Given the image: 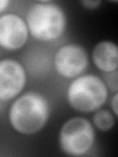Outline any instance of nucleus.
<instances>
[{
    "label": "nucleus",
    "instance_id": "1",
    "mask_svg": "<svg viewBox=\"0 0 118 157\" xmlns=\"http://www.w3.org/2000/svg\"><path fill=\"white\" fill-rule=\"evenodd\" d=\"M50 113L46 98L37 92H27L19 96L10 106V125L19 134L34 135L46 125Z\"/></svg>",
    "mask_w": 118,
    "mask_h": 157
},
{
    "label": "nucleus",
    "instance_id": "2",
    "mask_svg": "<svg viewBox=\"0 0 118 157\" xmlns=\"http://www.w3.org/2000/svg\"><path fill=\"white\" fill-rule=\"evenodd\" d=\"M29 33L37 40L51 42L64 33L67 17L62 7L53 2H37L29 8L26 15Z\"/></svg>",
    "mask_w": 118,
    "mask_h": 157
},
{
    "label": "nucleus",
    "instance_id": "3",
    "mask_svg": "<svg viewBox=\"0 0 118 157\" xmlns=\"http://www.w3.org/2000/svg\"><path fill=\"white\" fill-rule=\"evenodd\" d=\"M108 97V90L102 78L96 75H81L67 88V101L73 109L91 113L100 109Z\"/></svg>",
    "mask_w": 118,
    "mask_h": 157
},
{
    "label": "nucleus",
    "instance_id": "4",
    "mask_svg": "<svg viewBox=\"0 0 118 157\" xmlns=\"http://www.w3.org/2000/svg\"><path fill=\"white\" fill-rule=\"evenodd\" d=\"M96 132L92 123L83 117L69 119L59 132L61 150L70 156H82L92 148Z\"/></svg>",
    "mask_w": 118,
    "mask_h": 157
},
{
    "label": "nucleus",
    "instance_id": "5",
    "mask_svg": "<svg viewBox=\"0 0 118 157\" xmlns=\"http://www.w3.org/2000/svg\"><path fill=\"white\" fill-rule=\"evenodd\" d=\"M53 64L58 75L66 78H75L88 68V55L82 45L68 43L56 51Z\"/></svg>",
    "mask_w": 118,
    "mask_h": 157
},
{
    "label": "nucleus",
    "instance_id": "6",
    "mask_svg": "<svg viewBox=\"0 0 118 157\" xmlns=\"http://www.w3.org/2000/svg\"><path fill=\"white\" fill-rule=\"evenodd\" d=\"M27 82V74L23 65L14 59L0 60V100L9 101L17 97Z\"/></svg>",
    "mask_w": 118,
    "mask_h": 157
},
{
    "label": "nucleus",
    "instance_id": "7",
    "mask_svg": "<svg viewBox=\"0 0 118 157\" xmlns=\"http://www.w3.org/2000/svg\"><path fill=\"white\" fill-rule=\"evenodd\" d=\"M26 21L17 14L6 13L0 16V47L8 51L21 49L29 38Z\"/></svg>",
    "mask_w": 118,
    "mask_h": 157
},
{
    "label": "nucleus",
    "instance_id": "8",
    "mask_svg": "<svg viewBox=\"0 0 118 157\" xmlns=\"http://www.w3.org/2000/svg\"><path fill=\"white\" fill-rule=\"evenodd\" d=\"M92 62L96 67L103 73H110L117 70L118 49L112 41H100L95 46L92 53Z\"/></svg>",
    "mask_w": 118,
    "mask_h": 157
},
{
    "label": "nucleus",
    "instance_id": "9",
    "mask_svg": "<svg viewBox=\"0 0 118 157\" xmlns=\"http://www.w3.org/2000/svg\"><path fill=\"white\" fill-rule=\"evenodd\" d=\"M114 114L107 109H98L96 111L92 117V126L98 131L107 132L111 130L115 124Z\"/></svg>",
    "mask_w": 118,
    "mask_h": 157
},
{
    "label": "nucleus",
    "instance_id": "10",
    "mask_svg": "<svg viewBox=\"0 0 118 157\" xmlns=\"http://www.w3.org/2000/svg\"><path fill=\"white\" fill-rule=\"evenodd\" d=\"M104 83L111 92L115 93L118 90V75L117 70L110 73H104Z\"/></svg>",
    "mask_w": 118,
    "mask_h": 157
},
{
    "label": "nucleus",
    "instance_id": "11",
    "mask_svg": "<svg viewBox=\"0 0 118 157\" xmlns=\"http://www.w3.org/2000/svg\"><path fill=\"white\" fill-rule=\"evenodd\" d=\"M81 4L88 10H95L100 7L101 1L100 0H84L81 2Z\"/></svg>",
    "mask_w": 118,
    "mask_h": 157
},
{
    "label": "nucleus",
    "instance_id": "12",
    "mask_svg": "<svg viewBox=\"0 0 118 157\" xmlns=\"http://www.w3.org/2000/svg\"><path fill=\"white\" fill-rule=\"evenodd\" d=\"M117 104H118V93L115 92L113 93V95L110 99V108H111V112L114 114L115 117H117L118 115V108H117Z\"/></svg>",
    "mask_w": 118,
    "mask_h": 157
},
{
    "label": "nucleus",
    "instance_id": "13",
    "mask_svg": "<svg viewBox=\"0 0 118 157\" xmlns=\"http://www.w3.org/2000/svg\"><path fill=\"white\" fill-rule=\"evenodd\" d=\"M10 5L9 0H0V14L4 12Z\"/></svg>",
    "mask_w": 118,
    "mask_h": 157
}]
</instances>
